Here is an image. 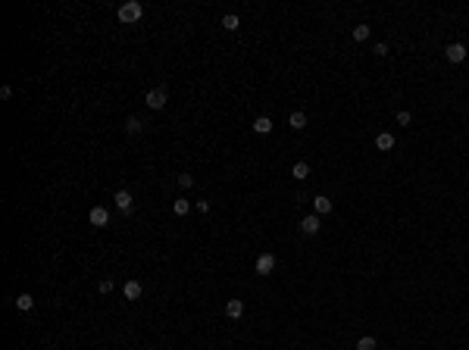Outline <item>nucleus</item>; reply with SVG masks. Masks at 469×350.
<instances>
[{"label": "nucleus", "mask_w": 469, "mask_h": 350, "mask_svg": "<svg viewBox=\"0 0 469 350\" xmlns=\"http://www.w3.org/2000/svg\"><path fill=\"white\" fill-rule=\"evenodd\" d=\"M144 103H147L150 110H163V107L169 103V91H166V88H154V91H147Z\"/></svg>", "instance_id": "2"}, {"label": "nucleus", "mask_w": 469, "mask_h": 350, "mask_svg": "<svg viewBox=\"0 0 469 350\" xmlns=\"http://www.w3.org/2000/svg\"><path fill=\"white\" fill-rule=\"evenodd\" d=\"M141 128H144V125H141L138 116H128V119H125V132H128V135H138Z\"/></svg>", "instance_id": "16"}, {"label": "nucleus", "mask_w": 469, "mask_h": 350, "mask_svg": "<svg viewBox=\"0 0 469 350\" xmlns=\"http://www.w3.org/2000/svg\"><path fill=\"white\" fill-rule=\"evenodd\" d=\"M410 122H413V113H410V110H401V113H397V125H410Z\"/></svg>", "instance_id": "23"}, {"label": "nucleus", "mask_w": 469, "mask_h": 350, "mask_svg": "<svg viewBox=\"0 0 469 350\" xmlns=\"http://www.w3.org/2000/svg\"><path fill=\"white\" fill-rule=\"evenodd\" d=\"M291 175H294L297 181H303V178H310V163H303V160H297L294 166H291Z\"/></svg>", "instance_id": "14"}, {"label": "nucleus", "mask_w": 469, "mask_h": 350, "mask_svg": "<svg viewBox=\"0 0 469 350\" xmlns=\"http://www.w3.org/2000/svg\"><path fill=\"white\" fill-rule=\"evenodd\" d=\"M375 147L379 150H394V135L391 132H379L375 135Z\"/></svg>", "instance_id": "12"}, {"label": "nucleus", "mask_w": 469, "mask_h": 350, "mask_svg": "<svg viewBox=\"0 0 469 350\" xmlns=\"http://www.w3.org/2000/svg\"><path fill=\"white\" fill-rule=\"evenodd\" d=\"M469 56V50L463 47V44H448V47H444V60L448 63H463Z\"/></svg>", "instance_id": "4"}, {"label": "nucleus", "mask_w": 469, "mask_h": 350, "mask_svg": "<svg viewBox=\"0 0 469 350\" xmlns=\"http://www.w3.org/2000/svg\"><path fill=\"white\" fill-rule=\"evenodd\" d=\"M0 97H3V100H9V97H13V88H9V85H3V88H0Z\"/></svg>", "instance_id": "25"}, {"label": "nucleus", "mask_w": 469, "mask_h": 350, "mask_svg": "<svg viewBox=\"0 0 469 350\" xmlns=\"http://www.w3.org/2000/svg\"><path fill=\"white\" fill-rule=\"evenodd\" d=\"M288 125L294 128V132H300V128H307V113H300V110H294L288 116Z\"/></svg>", "instance_id": "13"}, {"label": "nucleus", "mask_w": 469, "mask_h": 350, "mask_svg": "<svg viewBox=\"0 0 469 350\" xmlns=\"http://www.w3.org/2000/svg\"><path fill=\"white\" fill-rule=\"evenodd\" d=\"M116 206H119V213H132V206H135V197L128 194V191H116Z\"/></svg>", "instance_id": "8"}, {"label": "nucleus", "mask_w": 469, "mask_h": 350, "mask_svg": "<svg viewBox=\"0 0 469 350\" xmlns=\"http://www.w3.org/2000/svg\"><path fill=\"white\" fill-rule=\"evenodd\" d=\"M88 219H91L94 228H103V225H110V209H107V206H91Z\"/></svg>", "instance_id": "3"}, {"label": "nucleus", "mask_w": 469, "mask_h": 350, "mask_svg": "<svg viewBox=\"0 0 469 350\" xmlns=\"http://www.w3.org/2000/svg\"><path fill=\"white\" fill-rule=\"evenodd\" d=\"M116 16H119V22L132 25V22H138L141 16H144V6H141L138 0H128V3H122L119 9H116Z\"/></svg>", "instance_id": "1"}, {"label": "nucleus", "mask_w": 469, "mask_h": 350, "mask_svg": "<svg viewBox=\"0 0 469 350\" xmlns=\"http://www.w3.org/2000/svg\"><path fill=\"white\" fill-rule=\"evenodd\" d=\"M372 53H375V56H388V44H375Z\"/></svg>", "instance_id": "24"}, {"label": "nucleus", "mask_w": 469, "mask_h": 350, "mask_svg": "<svg viewBox=\"0 0 469 350\" xmlns=\"http://www.w3.org/2000/svg\"><path fill=\"white\" fill-rule=\"evenodd\" d=\"M31 307H34V297H31V294H19V297H16V310L25 313V310H31Z\"/></svg>", "instance_id": "15"}, {"label": "nucleus", "mask_w": 469, "mask_h": 350, "mask_svg": "<svg viewBox=\"0 0 469 350\" xmlns=\"http://www.w3.org/2000/svg\"><path fill=\"white\" fill-rule=\"evenodd\" d=\"M172 213L175 216H188V213H191V200H175L172 203Z\"/></svg>", "instance_id": "17"}, {"label": "nucleus", "mask_w": 469, "mask_h": 350, "mask_svg": "<svg viewBox=\"0 0 469 350\" xmlns=\"http://www.w3.org/2000/svg\"><path fill=\"white\" fill-rule=\"evenodd\" d=\"M313 213H316V216L332 213V200H328L325 194H316V197H313Z\"/></svg>", "instance_id": "9"}, {"label": "nucleus", "mask_w": 469, "mask_h": 350, "mask_svg": "<svg viewBox=\"0 0 469 350\" xmlns=\"http://www.w3.org/2000/svg\"><path fill=\"white\" fill-rule=\"evenodd\" d=\"M357 350H375V338L372 335H363L357 341Z\"/></svg>", "instance_id": "20"}, {"label": "nucleus", "mask_w": 469, "mask_h": 350, "mask_svg": "<svg viewBox=\"0 0 469 350\" xmlns=\"http://www.w3.org/2000/svg\"><path fill=\"white\" fill-rule=\"evenodd\" d=\"M226 316L229 319H241L244 316V300H229L226 303Z\"/></svg>", "instance_id": "11"}, {"label": "nucleus", "mask_w": 469, "mask_h": 350, "mask_svg": "<svg viewBox=\"0 0 469 350\" xmlns=\"http://www.w3.org/2000/svg\"><path fill=\"white\" fill-rule=\"evenodd\" d=\"M179 184H182V188H191V184H194V175H191V172H179Z\"/></svg>", "instance_id": "22"}, {"label": "nucleus", "mask_w": 469, "mask_h": 350, "mask_svg": "<svg viewBox=\"0 0 469 350\" xmlns=\"http://www.w3.org/2000/svg\"><path fill=\"white\" fill-rule=\"evenodd\" d=\"M141 294H144V285H141L138 278H132V282L122 285V297H125V300H138Z\"/></svg>", "instance_id": "6"}, {"label": "nucleus", "mask_w": 469, "mask_h": 350, "mask_svg": "<svg viewBox=\"0 0 469 350\" xmlns=\"http://www.w3.org/2000/svg\"><path fill=\"white\" fill-rule=\"evenodd\" d=\"M113 288H116V282H113V278H100V285H97V291H100V294H110Z\"/></svg>", "instance_id": "21"}, {"label": "nucleus", "mask_w": 469, "mask_h": 350, "mask_svg": "<svg viewBox=\"0 0 469 350\" xmlns=\"http://www.w3.org/2000/svg\"><path fill=\"white\" fill-rule=\"evenodd\" d=\"M253 266H256V272H260V275H269V272L275 269V256H272V253H260Z\"/></svg>", "instance_id": "7"}, {"label": "nucleus", "mask_w": 469, "mask_h": 350, "mask_svg": "<svg viewBox=\"0 0 469 350\" xmlns=\"http://www.w3.org/2000/svg\"><path fill=\"white\" fill-rule=\"evenodd\" d=\"M238 25H241V19L234 16V13H229V16H222V28H226V31H234V28H238Z\"/></svg>", "instance_id": "18"}, {"label": "nucleus", "mask_w": 469, "mask_h": 350, "mask_svg": "<svg viewBox=\"0 0 469 350\" xmlns=\"http://www.w3.org/2000/svg\"><path fill=\"white\" fill-rule=\"evenodd\" d=\"M369 34H372L369 25H357V28H354V41H369Z\"/></svg>", "instance_id": "19"}, {"label": "nucleus", "mask_w": 469, "mask_h": 350, "mask_svg": "<svg viewBox=\"0 0 469 350\" xmlns=\"http://www.w3.org/2000/svg\"><path fill=\"white\" fill-rule=\"evenodd\" d=\"M319 228H322V222H319V216H316V213L300 219V231H303V235H310V238H313V235H319Z\"/></svg>", "instance_id": "5"}, {"label": "nucleus", "mask_w": 469, "mask_h": 350, "mask_svg": "<svg viewBox=\"0 0 469 350\" xmlns=\"http://www.w3.org/2000/svg\"><path fill=\"white\" fill-rule=\"evenodd\" d=\"M250 128H253L256 135H269V132H272V119H269V116H256Z\"/></svg>", "instance_id": "10"}]
</instances>
